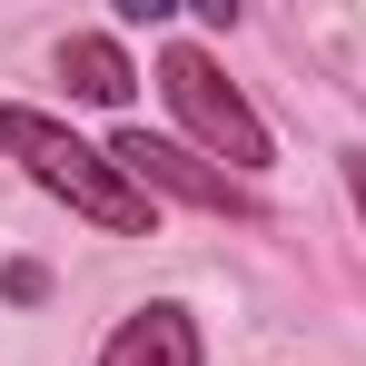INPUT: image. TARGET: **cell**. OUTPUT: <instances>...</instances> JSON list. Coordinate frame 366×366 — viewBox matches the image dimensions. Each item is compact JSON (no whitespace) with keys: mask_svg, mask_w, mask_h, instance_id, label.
Returning a JSON list of instances; mask_svg holds the SVG:
<instances>
[{"mask_svg":"<svg viewBox=\"0 0 366 366\" xmlns=\"http://www.w3.org/2000/svg\"><path fill=\"white\" fill-rule=\"evenodd\" d=\"M60 79H69V99H99V109H119L129 99V60H119V40H60Z\"/></svg>","mask_w":366,"mask_h":366,"instance_id":"5b68a950","label":"cell"},{"mask_svg":"<svg viewBox=\"0 0 366 366\" xmlns=\"http://www.w3.org/2000/svg\"><path fill=\"white\" fill-rule=\"evenodd\" d=\"M159 89H169V109L188 119V139H198L218 169H238V179H247V169L277 159V149H267V119H257V109H247L198 50H169V60H159Z\"/></svg>","mask_w":366,"mask_h":366,"instance_id":"7a4b0ae2","label":"cell"},{"mask_svg":"<svg viewBox=\"0 0 366 366\" xmlns=\"http://www.w3.org/2000/svg\"><path fill=\"white\" fill-rule=\"evenodd\" d=\"M109 169H119L139 198L149 188H169V198H198V208H218V218H238L247 188L228 179V169H198L188 149H169V139H149V129H119V149H109Z\"/></svg>","mask_w":366,"mask_h":366,"instance_id":"3957f363","label":"cell"},{"mask_svg":"<svg viewBox=\"0 0 366 366\" xmlns=\"http://www.w3.org/2000/svg\"><path fill=\"white\" fill-rule=\"evenodd\" d=\"M99 366H198V327L179 307H139L119 337L99 347Z\"/></svg>","mask_w":366,"mask_h":366,"instance_id":"277c9868","label":"cell"},{"mask_svg":"<svg viewBox=\"0 0 366 366\" xmlns=\"http://www.w3.org/2000/svg\"><path fill=\"white\" fill-rule=\"evenodd\" d=\"M0 149H20V159H30V179L50 188V198H69L89 228H109V238H159L149 198H139L99 149H79L60 119H40V109H0Z\"/></svg>","mask_w":366,"mask_h":366,"instance_id":"6da1fadb","label":"cell"},{"mask_svg":"<svg viewBox=\"0 0 366 366\" xmlns=\"http://www.w3.org/2000/svg\"><path fill=\"white\" fill-rule=\"evenodd\" d=\"M347 188H357V218H366V149H347Z\"/></svg>","mask_w":366,"mask_h":366,"instance_id":"8992f818","label":"cell"}]
</instances>
